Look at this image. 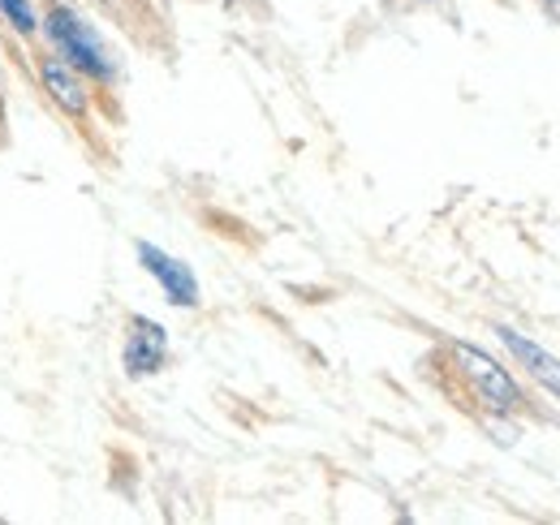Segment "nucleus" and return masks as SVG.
Masks as SVG:
<instances>
[{
    "mask_svg": "<svg viewBox=\"0 0 560 525\" xmlns=\"http://www.w3.org/2000/svg\"><path fill=\"white\" fill-rule=\"evenodd\" d=\"M44 35H48V44H52V52L73 66L78 73H86V78H100V82H113V57L104 52V44L95 39V31L73 13L66 4H48L44 9Z\"/></svg>",
    "mask_w": 560,
    "mask_h": 525,
    "instance_id": "1",
    "label": "nucleus"
},
{
    "mask_svg": "<svg viewBox=\"0 0 560 525\" xmlns=\"http://www.w3.org/2000/svg\"><path fill=\"white\" fill-rule=\"evenodd\" d=\"M453 358H457V371L466 375L470 393L479 396L491 413H513V409L522 405L517 380H513L495 358H488L483 349H475V345H453Z\"/></svg>",
    "mask_w": 560,
    "mask_h": 525,
    "instance_id": "2",
    "label": "nucleus"
},
{
    "mask_svg": "<svg viewBox=\"0 0 560 525\" xmlns=\"http://www.w3.org/2000/svg\"><path fill=\"white\" fill-rule=\"evenodd\" d=\"M139 262L147 267V276H155V284L164 289V298H168L173 306H195V302H199V280H195V271L182 259L164 255V250L151 246V242H139Z\"/></svg>",
    "mask_w": 560,
    "mask_h": 525,
    "instance_id": "3",
    "label": "nucleus"
},
{
    "mask_svg": "<svg viewBox=\"0 0 560 525\" xmlns=\"http://www.w3.org/2000/svg\"><path fill=\"white\" fill-rule=\"evenodd\" d=\"M121 358H126V371H130L135 380L155 375V371L164 366V358H168V331L160 328L155 319H147V315H135Z\"/></svg>",
    "mask_w": 560,
    "mask_h": 525,
    "instance_id": "4",
    "label": "nucleus"
},
{
    "mask_svg": "<svg viewBox=\"0 0 560 525\" xmlns=\"http://www.w3.org/2000/svg\"><path fill=\"white\" fill-rule=\"evenodd\" d=\"M39 78H44V91L70 113V117H82L86 113V86L78 78V69L66 66L61 57H44L39 61Z\"/></svg>",
    "mask_w": 560,
    "mask_h": 525,
    "instance_id": "5",
    "label": "nucleus"
},
{
    "mask_svg": "<svg viewBox=\"0 0 560 525\" xmlns=\"http://www.w3.org/2000/svg\"><path fill=\"white\" fill-rule=\"evenodd\" d=\"M500 340L509 345V353L548 388L552 396H560V358H552L548 349H539L535 340H526L522 331H513V328H500Z\"/></svg>",
    "mask_w": 560,
    "mask_h": 525,
    "instance_id": "6",
    "label": "nucleus"
},
{
    "mask_svg": "<svg viewBox=\"0 0 560 525\" xmlns=\"http://www.w3.org/2000/svg\"><path fill=\"white\" fill-rule=\"evenodd\" d=\"M0 9H4V18L13 22V31H18V35H35V26H39V22H35V9H31L26 0H0Z\"/></svg>",
    "mask_w": 560,
    "mask_h": 525,
    "instance_id": "7",
    "label": "nucleus"
}]
</instances>
